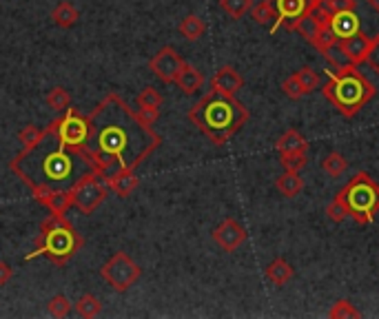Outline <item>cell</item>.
Masks as SVG:
<instances>
[{"label": "cell", "instance_id": "obj_16", "mask_svg": "<svg viewBox=\"0 0 379 319\" xmlns=\"http://www.w3.org/2000/svg\"><path fill=\"white\" fill-rule=\"evenodd\" d=\"M242 87H244V78L240 76L238 69L231 67V64L220 67L211 78V89L217 93H224V96H235Z\"/></svg>", "mask_w": 379, "mask_h": 319}, {"label": "cell", "instance_id": "obj_37", "mask_svg": "<svg viewBox=\"0 0 379 319\" xmlns=\"http://www.w3.org/2000/svg\"><path fill=\"white\" fill-rule=\"evenodd\" d=\"M42 131H45V129L36 127V125H27V127L21 131V133H18V138H21L23 146H29V144H34V142H38V140H40Z\"/></svg>", "mask_w": 379, "mask_h": 319}, {"label": "cell", "instance_id": "obj_22", "mask_svg": "<svg viewBox=\"0 0 379 319\" xmlns=\"http://www.w3.org/2000/svg\"><path fill=\"white\" fill-rule=\"evenodd\" d=\"M293 275H295V270H293V266L284 257L273 259L271 264L267 266V279L271 281L273 286L289 284V281L293 279Z\"/></svg>", "mask_w": 379, "mask_h": 319}, {"label": "cell", "instance_id": "obj_39", "mask_svg": "<svg viewBox=\"0 0 379 319\" xmlns=\"http://www.w3.org/2000/svg\"><path fill=\"white\" fill-rule=\"evenodd\" d=\"M12 277H14V268L7 264V261H3L0 259V288L3 286H7L9 281H12Z\"/></svg>", "mask_w": 379, "mask_h": 319}, {"label": "cell", "instance_id": "obj_32", "mask_svg": "<svg viewBox=\"0 0 379 319\" xmlns=\"http://www.w3.org/2000/svg\"><path fill=\"white\" fill-rule=\"evenodd\" d=\"M295 76H297V80H299L302 87H304L306 96H308V93L315 91V89L319 87V84H321L319 73H317L315 69H310V67H302L299 71H295Z\"/></svg>", "mask_w": 379, "mask_h": 319}, {"label": "cell", "instance_id": "obj_17", "mask_svg": "<svg viewBox=\"0 0 379 319\" xmlns=\"http://www.w3.org/2000/svg\"><path fill=\"white\" fill-rule=\"evenodd\" d=\"M162 93H160L156 87H145L138 96H136V105H138V111L142 116H145V120H149L151 125L158 120L160 116V107H162Z\"/></svg>", "mask_w": 379, "mask_h": 319}, {"label": "cell", "instance_id": "obj_36", "mask_svg": "<svg viewBox=\"0 0 379 319\" xmlns=\"http://www.w3.org/2000/svg\"><path fill=\"white\" fill-rule=\"evenodd\" d=\"M282 91H284V96L291 98V100H299V98L306 96V91H304V87L299 84V80H297L295 73H291V76L282 82Z\"/></svg>", "mask_w": 379, "mask_h": 319}, {"label": "cell", "instance_id": "obj_18", "mask_svg": "<svg viewBox=\"0 0 379 319\" xmlns=\"http://www.w3.org/2000/svg\"><path fill=\"white\" fill-rule=\"evenodd\" d=\"M104 180H107V184H109V191L116 193L118 198H131L140 184V177L136 175V171H131V168L116 171L113 175L104 177Z\"/></svg>", "mask_w": 379, "mask_h": 319}, {"label": "cell", "instance_id": "obj_13", "mask_svg": "<svg viewBox=\"0 0 379 319\" xmlns=\"http://www.w3.org/2000/svg\"><path fill=\"white\" fill-rule=\"evenodd\" d=\"M273 7H276L278 21L271 27V34H276L282 27L291 31L295 21H299V18L308 12L310 0H273Z\"/></svg>", "mask_w": 379, "mask_h": 319}, {"label": "cell", "instance_id": "obj_24", "mask_svg": "<svg viewBox=\"0 0 379 319\" xmlns=\"http://www.w3.org/2000/svg\"><path fill=\"white\" fill-rule=\"evenodd\" d=\"M276 186L284 198H297L302 189H304V180H302V175L295 171H284L276 180Z\"/></svg>", "mask_w": 379, "mask_h": 319}, {"label": "cell", "instance_id": "obj_35", "mask_svg": "<svg viewBox=\"0 0 379 319\" xmlns=\"http://www.w3.org/2000/svg\"><path fill=\"white\" fill-rule=\"evenodd\" d=\"M326 215H328V220H330V222H335V224H342L346 218H350V215H348V209H346V204H344V200H342V198H339V195H337V198L326 206Z\"/></svg>", "mask_w": 379, "mask_h": 319}, {"label": "cell", "instance_id": "obj_9", "mask_svg": "<svg viewBox=\"0 0 379 319\" xmlns=\"http://www.w3.org/2000/svg\"><path fill=\"white\" fill-rule=\"evenodd\" d=\"M69 191H71V200H73L75 209L82 215H91V213H96V209L104 200H107L109 184L100 173L89 171V173H84Z\"/></svg>", "mask_w": 379, "mask_h": 319}, {"label": "cell", "instance_id": "obj_15", "mask_svg": "<svg viewBox=\"0 0 379 319\" xmlns=\"http://www.w3.org/2000/svg\"><path fill=\"white\" fill-rule=\"evenodd\" d=\"M373 44V38H368L364 34H355V36H348V38H342L337 40V51L344 55L348 64H359L366 62V55H368V49H371Z\"/></svg>", "mask_w": 379, "mask_h": 319}, {"label": "cell", "instance_id": "obj_6", "mask_svg": "<svg viewBox=\"0 0 379 319\" xmlns=\"http://www.w3.org/2000/svg\"><path fill=\"white\" fill-rule=\"evenodd\" d=\"M84 246V238L71 227L64 215H49L40 224V233L36 238V246L32 253H27L25 261L36 257H47L56 266H64L78 255Z\"/></svg>", "mask_w": 379, "mask_h": 319}, {"label": "cell", "instance_id": "obj_31", "mask_svg": "<svg viewBox=\"0 0 379 319\" xmlns=\"http://www.w3.org/2000/svg\"><path fill=\"white\" fill-rule=\"evenodd\" d=\"M328 317L330 319H357V317H362V313L357 311L353 302H348V299H339V302H335L333 306H330Z\"/></svg>", "mask_w": 379, "mask_h": 319}, {"label": "cell", "instance_id": "obj_1", "mask_svg": "<svg viewBox=\"0 0 379 319\" xmlns=\"http://www.w3.org/2000/svg\"><path fill=\"white\" fill-rule=\"evenodd\" d=\"M160 144L162 138L154 125L111 91L89 114V136L82 151L89 155L93 171L109 177L125 168L136 171Z\"/></svg>", "mask_w": 379, "mask_h": 319}, {"label": "cell", "instance_id": "obj_10", "mask_svg": "<svg viewBox=\"0 0 379 319\" xmlns=\"http://www.w3.org/2000/svg\"><path fill=\"white\" fill-rule=\"evenodd\" d=\"M49 127L56 131V136L67 146H73V149H82L84 146V140L89 136V116L80 114L75 107H67L64 109V114L49 122Z\"/></svg>", "mask_w": 379, "mask_h": 319}, {"label": "cell", "instance_id": "obj_27", "mask_svg": "<svg viewBox=\"0 0 379 319\" xmlns=\"http://www.w3.org/2000/svg\"><path fill=\"white\" fill-rule=\"evenodd\" d=\"M319 27H321V23L317 21V18L313 16L310 12H306L304 16L299 18V21H295V25H293V29H291V31H297V34L302 36V38L306 40V42H310V40L317 36Z\"/></svg>", "mask_w": 379, "mask_h": 319}, {"label": "cell", "instance_id": "obj_21", "mask_svg": "<svg viewBox=\"0 0 379 319\" xmlns=\"http://www.w3.org/2000/svg\"><path fill=\"white\" fill-rule=\"evenodd\" d=\"M51 21L56 27H60V29H71V27L78 25L80 12L71 3H67V0H62V3H58L51 9Z\"/></svg>", "mask_w": 379, "mask_h": 319}, {"label": "cell", "instance_id": "obj_19", "mask_svg": "<svg viewBox=\"0 0 379 319\" xmlns=\"http://www.w3.org/2000/svg\"><path fill=\"white\" fill-rule=\"evenodd\" d=\"M173 84H178V89L182 91L184 96H193V93H197L204 87V73L197 67H193V64L184 62V67L180 69Z\"/></svg>", "mask_w": 379, "mask_h": 319}, {"label": "cell", "instance_id": "obj_12", "mask_svg": "<svg viewBox=\"0 0 379 319\" xmlns=\"http://www.w3.org/2000/svg\"><path fill=\"white\" fill-rule=\"evenodd\" d=\"M213 242L220 246L224 253H235L249 238V233L235 218H226L222 224H217L211 233Z\"/></svg>", "mask_w": 379, "mask_h": 319}, {"label": "cell", "instance_id": "obj_8", "mask_svg": "<svg viewBox=\"0 0 379 319\" xmlns=\"http://www.w3.org/2000/svg\"><path fill=\"white\" fill-rule=\"evenodd\" d=\"M100 277L107 281L116 293H127L131 286L138 284V279L142 277V268L125 251H118L116 255H111L102 264Z\"/></svg>", "mask_w": 379, "mask_h": 319}, {"label": "cell", "instance_id": "obj_33", "mask_svg": "<svg viewBox=\"0 0 379 319\" xmlns=\"http://www.w3.org/2000/svg\"><path fill=\"white\" fill-rule=\"evenodd\" d=\"M280 164L284 166V171L299 173L302 168H306L308 157H306V153H286V155H280Z\"/></svg>", "mask_w": 379, "mask_h": 319}, {"label": "cell", "instance_id": "obj_25", "mask_svg": "<svg viewBox=\"0 0 379 319\" xmlns=\"http://www.w3.org/2000/svg\"><path fill=\"white\" fill-rule=\"evenodd\" d=\"M73 308L82 319H93L102 313V302L93 293H84L78 297V302L73 304Z\"/></svg>", "mask_w": 379, "mask_h": 319}, {"label": "cell", "instance_id": "obj_38", "mask_svg": "<svg viewBox=\"0 0 379 319\" xmlns=\"http://www.w3.org/2000/svg\"><path fill=\"white\" fill-rule=\"evenodd\" d=\"M366 64H368V67H371L373 71H377V73H379V38H377V40H373L371 49H368Z\"/></svg>", "mask_w": 379, "mask_h": 319}, {"label": "cell", "instance_id": "obj_30", "mask_svg": "<svg viewBox=\"0 0 379 319\" xmlns=\"http://www.w3.org/2000/svg\"><path fill=\"white\" fill-rule=\"evenodd\" d=\"M45 102H47V107L53 111H64L67 107H71V96L64 87H51Z\"/></svg>", "mask_w": 379, "mask_h": 319}, {"label": "cell", "instance_id": "obj_2", "mask_svg": "<svg viewBox=\"0 0 379 319\" xmlns=\"http://www.w3.org/2000/svg\"><path fill=\"white\" fill-rule=\"evenodd\" d=\"M12 173L29 191L36 189H71L84 173L93 171L89 155L82 149L67 146L47 125L38 142L23 146L12 162Z\"/></svg>", "mask_w": 379, "mask_h": 319}, {"label": "cell", "instance_id": "obj_11", "mask_svg": "<svg viewBox=\"0 0 379 319\" xmlns=\"http://www.w3.org/2000/svg\"><path fill=\"white\" fill-rule=\"evenodd\" d=\"M184 58L182 55L178 53V49L175 47H171V44H167V47H162L154 58L149 60V69H151V73L160 80V82H164V84H173L175 82V78H178V73H180V69L184 67Z\"/></svg>", "mask_w": 379, "mask_h": 319}, {"label": "cell", "instance_id": "obj_34", "mask_svg": "<svg viewBox=\"0 0 379 319\" xmlns=\"http://www.w3.org/2000/svg\"><path fill=\"white\" fill-rule=\"evenodd\" d=\"M47 311H49L51 317H67L71 313V302L64 295H53L47 304Z\"/></svg>", "mask_w": 379, "mask_h": 319}, {"label": "cell", "instance_id": "obj_26", "mask_svg": "<svg viewBox=\"0 0 379 319\" xmlns=\"http://www.w3.org/2000/svg\"><path fill=\"white\" fill-rule=\"evenodd\" d=\"M249 14H251V18L258 25H269V27H273V25H276V21H278L276 7H273V0H262V3L253 5Z\"/></svg>", "mask_w": 379, "mask_h": 319}, {"label": "cell", "instance_id": "obj_29", "mask_svg": "<svg viewBox=\"0 0 379 319\" xmlns=\"http://www.w3.org/2000/svg\"><path fill=\"white\" fill-rule=\"evenodd\" d=\"M348 168V160L342 155V153H328L324 160H321V171L328 173L330 177H339V175H344V171Z\"/></svg>", "mask_w": 379, "mask_h": 319}, {"label": "cell", "instance_id": "obj_23", "mask_svg": "<svg viewBox=\"0 0 379 319\" xmlns=\"http://www.w3.org/2000/svg\"><path fill=\"white\" fill-rule=\"evenodd\" d=\"M178 31L182 34L188 42H195V40H200L202 36L206 34V23L202 21L200 16L188 14V16H184V18H182V21H180Z\"/></svg>", "mask_w": 379, "mask_h": 319}, {"label": "cell", "instance_id": "obj_14", "mask_svg": "<svg viewBox=\"0 0 379 319\" xmlns=\"http://www.w3.org/2000/svg\"><path fill=\"white\" fill-rule=\"evenodd\" d=\"M32 195L38 204H42L53 215H67V211L73 206L69 189H36Z\"/></svg>", "mask_w": 379, "mask_h": 319}, {"label": "cell", "instance_id": "obj_3", "mask_svg": "<svg viewBox=\"0 0 379 319\" xmlns=\"http://www.w3.org/2000/svg\"><path fill=\"white\" fill-rule=\"evenodd\" d=\"M308 12L321 25H328L337 40L364 34L379 38V3L377 0H310Z\"/></svg>", "mask_w": 379, "mask_h": 319}, {"label": "cell", "instance_id": "obj_28", "mask_svg": "<svg viewBox=\"0 0 379 319\" xmlns=\"http://www.w3.org/2000/svg\"><path fill=\"white\" fill-rule=\"evenodd\" d=\"M220 3V9L222 12L233 18V21H240V18H244L246 14L251 12L253 7V0H217Z\"/></svg>", "mask_w": 379, "mask_h": 319}, {"label": "cell", "instance_id": "obj_7", "mask_svg": "<svg viewBox=\"0 0 379 319\" xmlns=\"http://www.w3.org/2000/svg\"><path fill=\"white\" fill-rule=\"evenodd\" d=\"M337 195L344 200L348 215L357 224H362V227L373 224L375 215L379 213V184L371 175L357 173L355 177H350Z\"/></svg>", "mask_w": 379, "mask_h": 319}, {"label": "cell", "instance_id": "obj_20", "mask_svg": "<svg viewBox=\"0 0 379 319\" xmlns=\"http://www.w3.org/2000/svg\"><path fill=\"white\" fill-rule=\"evenodd\" d=\"M276 149L280 155H286V153H306L308 151V142L306 138L299 133L295 129H289L284 131L280 136V140L276 142Z\"/></svg>", "mask_w": 379, "mask_h": 319}, {"label": "cell", "instance_id": "obj_4", "mask_svg": "<svg viewBox=\"0 0 379 319\" xmlns=\"http://www.w3.org/2000/svg\"><path fill=\"white\" fill-rule=\"evenodd\" d=\"M188 120L215 146H222L249 122V109L235 100V96H224L211 89L188 109Z\"/></svg>", "mask_w": 379, "mask_h": 319}, {"label": "cell", "instance_id": "obj_5", "mask_svg": "<svg viewBox=\"0 0 379 319\" xmlns=\"http://www.w3.org/2000/svg\"><path fill=\"white\" fill-rule=\"evenodd\" d=\"M324 73L326 82L321 84V93L344 118H355L375 98L377 87L355 64L346 62L342 67H330Z\"/></svg>", "mask_w": 379, "mask_h": 319}]
</instances>
